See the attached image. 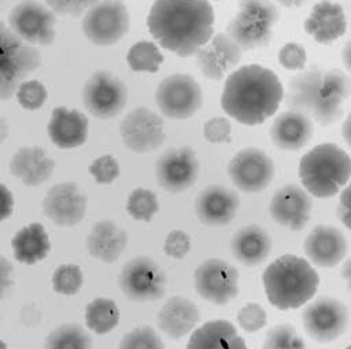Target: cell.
Returning <instances> with one entry per match:
<instances>
[{
    "label": "cell",
    "instance_id": "obj_1",
    "mask_svg": "<svg viewBox=\"0 0 351 349\" xmlns=\"http://www.w3.org/2000/svg\"><path fill=\"white\" fill-rule=\"evenodd\" d=\"M214 21L208 0H154L147 29L160 48L191 57L213 37Z\"/></svg>",
    "mask_w": 351,
    "mask_h": 349
},
{
    "label": "cell",
    "instance_id": "obj_2",
    "mask_svg": "<svg viewBox=\"0 0 351 349\" xmlns=\"http://www.w3.org/2000/svg\"><path fill=\"white\" fill-rule=\"evenodd\" d=\"M284 100V86L277 74L261 64L240 66L226 78L221 108L233 120L256 126L271 118Z\"/></svg>",
    "mask_w": 351,
    "mask_h": 349
},
{
    "label": "cell",
    "instance_id": "obj_3",
    "mask_svg": "<svg viewBox=\"0 0 351 349\" xmlns=\"http://www.w3.org/2000/svg\"><path fill=\"white\" fill-rule=\"evenodd\" d=\"M350 96L351 77L346 71L314 64L288 81L282 101L288 109L300 111L321 126H330L343 118Z\"/></svg>",
    "mask_w": 351,
    "mask_h": 349
},
{
    "label": "cell",
    "instance_id": "obj_4",
    "mask_svg": "<svg viewBox=\"0 0 351 349\" xmlns=\"http://www.w3.org/2000/svg\"><path fill=\"white\" fill-rule=\"evenodd\" d=\"M267 301L280 311L298 309L314 298L319 275L311 263L296 255H281L262 274Z\"/></svg>",
    "mask_w": 351,
    "mask_h": 349
},
{
    "label": "cell",
    "instance_id": "obj_5",
    "mask_svg": "<svg viewBox=\"0 0 351 349\" xmlns=\"http://www.w3.org/2000/svg\"><path fill=\"white\" fill-rule=\"evenodd\" d=\"M300 185L317 198H329L351 179V157L333 142H322L300 157L298 166Z\"/></svg>",
    "mask_w": 351,
    "mask_h": 349
},
{
    "label": "cell",
    "instance_id": "obj_6",
    "mask_svg": "<svg viewBox=\"0 0 351 349\" xmlns=\"http://www.w3.org/2000/svg\"><path fill=\"white\" fill-rule=\"evenodd\" d=\"M280 19V10L273 0H239L237 11L229 19L225 33L244 51L267 47L273 29Z\"/></svg>",
    "mask_w": 351,
    "mask_h": 349
},
{
    "label": "cell",
    "instance_id": "obj_7",
    "mask_svg": "<svg viewBox=\"0 0 351 349\" xmlns=\"http://www.w3.org/2000/svg\"><path fill=\"white\" fill-rule=\"evenodd\" d=\"M41 66L37 47L27 44L0 19V101H8L21 82Z\"/></svg>",
    "mask_w": 351,
    "mask_h": 349
},
{
    "label": "cell",
    "instance_id": "obj_8",
    "mask_svg": "<svg viewBox=\"0 0 351 349\" xmlns=\"http://www.w3.org/2000/svg\"><path fill=\"white\" fill-rule=\"evenodd\" d=\"M130 27V15L122 0H100L84 15L81 29L96 47H111L121 41Z\"/></svg>",
    "mask_w": 351,
    "mask_h": 349
},
{
    "label": "cell",
    "instance_id": "obj_9",
    "mask_svg": "<svg viewBox=\"0 0 351 349\" xmlns=\"http://www.w3.org/2000/svg\"><path fill=\"white\" fill-rule=\"evenodd\" d=\"M118 285L122 293L136 302L160 300L167 289L165 270L148 256H136L122 267Z\"/></svg>",
    "mask_w": 351,
    "mask_h": 349
},
{
    "label": "cell",
    "instance_id": "obj_10",
    "mask_svg": "<svg viewBox=\"0 0 351 349\" xmlns=\"http://www.w3.org/2000/svg\"><path fill=\"white\" fill-rule=\"evenodd\" d=\"M56 14L38 0H21L10 11L7 25L23 41L49 47L56 38Z\"/></svg>",
    "mask_w": 351,
    "mask_h": 349
},
{
    "label": "cell",
    "instance_id": "obj_11",
    "mask_svg": "<svg viewBox=\"0 0 351 349\" xmlns=\"http://www.w3.org/2000/svg\"><path fill=\"white\" fill-rule=\"evenodd\" d=\"M155 101L160 114L170 119H188L203 104V90L189 74L174 73L165 77L155 90Z\"/></svg>",
    "mask_w": 351,
    "mask_h": 349
},
{
    "label": "cell",
    "instance_id": "obj_12",
    "mask_svg": "<svg viewBox=\"0 0 351 349\" xmlns=\"http://www.w3.org/2000/svg\"><path fill=\"white\" fill-rule=\"evenodd\" d=\"M348 320L347 307L330 296L310 300L302 311L303 328L318 344H329L341 337L347 331Z\"/></svg>",
    "mask_w": 351,
    "mask_h": 349
},
{
    "label": "cell",
    "instance_id": "obj_13",
    "mask_svg": "<svg viewBox=\"0 0 351 349\" xmlns=\"http://www.w3.org/2000/svg\"><path fill=\"white\" fill-rule=\"evenodd\" d=\"M82 103L92 116L97 119H111L125 109L128 88L114 73L96 70L84 83Z\"/></svg>",
    "mask_w": 351,
    "mask_h": 349
},
{
    "label": "cell",
    "instance_id": "obj_14",
    "mask_svg": "<svg viewBox=\"0 0 351 349\" xmlns=\"http://www.w3.org/2000/svg\"><path fill=\"white\" fill-rule=\"evenodd\" d=\"M193 287L203 300L226 305L239 296V270L223 259H206L193 271Z\"/></svg>",
    "mask_w": 351,
    "mask_h": 349
},
{
    "label": "cell",
    "instance_id": "obj_15",
    "mask_svg": "<svg viewBox=\"0 0 351 349\" xmlns=\"http://www.w3.org/2000/svg\"><path fill=\"white\" fill-rule=\"evenodd\" d=\"M226 172L239 190L261 193L274 179L276 166L265 151L256 146H247L230 159Z\"/></svg>",
    "mask_w": 351,
    "mask_h": 349
},
{
    "label": "cell",
    "instance_id": "obj_16",
    "mask_svg": "<svg viewBox=\"0 0 351 349\" xmlns=\"http://www.w3.org/2000/svg\"><path fill=\"white\" fill-rule=\"evenodd\" d=\"M200 174V163L195 151L188 146L166 149L156 160L158 185L169 193H182L192 188Z\"/></svg>",
    "mask_w": 351,
    "mask_h": 349
},
{
    "label": "cell",
    "instance_id": "obj_17",
    "mask_svg": "<svg viewBox=\"0 0 351 349\" xmlns=\"http://www.w3.org/2000/svg\"><path fill=\"white\" fill-rule=\"evenodd\" d=\"M119 135L125 146L134 153L156 151L166 138L163 118L148 107H136L121 120Z\"/></svg>",
    "mask_w": 351,
    "mask_h": 349
},
{
    "label": "cell",
    "instance_id": "obj_18",
    "mask_svg": "<svg viewBox=\"0 0 351 349\" xmlns=\"http://www.w3.org/2000/svg\"><path fill=\"white\" fill-rule=\"evenodd\" d=\"M244 51L225 31L214 33L213 37L197 49L195 64L200 73L211 81H221L237 68Z\"/></svg>",
    "mask_w": 351,
    "mask_h": 349
},
{
    "label": "cell",
    "instance_id": "obj_19",
    "mask_svg": "<svg viewBox=\"0 0 351 349\" xmlns=\"http://www.w3.org/2000/svg\"><path fill=\"white\" fill-rule=\"evenodd\" d=\"M311 197L302 185L285 183L271 196L269 214L277 224L291 231H302L311 218Z\"/></svg>",
    "mask_w": 351,
    "mask_h": 349
},
{
    "label": "cell",
    "instance_id": "obj_20",
    "mask_svg": "<svg viewBox=\"0 0 351 349\" xmlns=\"http://www.w3.org/2000/svg\"><path fill=\"white\" fill-rule=\"evenodd\" d=\"M41 209L56 226L71 227L85 218L86 196L75 182H59L47 190Z\"/></svg>",
    "mask_w": 351,
    "mask_h": 349
},
{
    "label": "cell",
    "instance_id": "obj_21",
    "mask_svg": "<svg viewBox=\"0 0 351 349\" xmlns=\"http://www.w3.org/2000/svg\"><path fill=\"white\" fill-rule=\"evenodd\" d=\"M193 208L202 224L223 227L236 218L240 208V198L233 189L221 183H211L196 196Z\"/></svg>",
    "mask_w": 351,
    "mask_h": 349
},
{
    "label": "cell",
    "instance_id": "obj_22",
    "mask_svg": "<svg viewBox=\"0 0 351 349\" xmlns=\"http://www.w3.org/2000/svg\"><path fill=\"white\" fill-rule=\"evenodd\" d=\"M303 252L310 263L321 268H333L348 252L344 233L332 224H317L303 241Z\"/></svg>",
    "mask_w": 351,
    "mask_h": 349
},
{
    "label": "cell",
    "instance_id": "obj_23",
    "mask_svg": "<svg viewBox=\"0 0 351 349\" xmlns=\"http://www.w3.org/2000/svg\"><path fill=\"white\" fill-rule=\"evenodd\" d=\"M269 135L273 145L281 151H300L314 135V122L300 111L287 109L274 118Z\"/></svg>",
    "mask_w": 351,
    "mask_h": 349
},
{
    "label": "cell",
    "instance_id": "obj_24",
    "mask_svg": "<svg viewBox=\"0 0 351 349\" xmlns=\"http://www.w3.org/2000/svg\"><path fill=\"white\" fill-rule=\"evenodd\" d=\"M47 133L51 142L59 149H75L88 140L89 120L81 111L59 105L51 112Z\"/></svg>",
    "mask_w": 351,
    "mask_h": 349
},
{
    "label": "cell",
    "instance_id": "obj_25",
    "mask_svg": "<svg viewBox=\"0 0 351 349\" xmlns=\"http://www.w3.org/2000/svg\"><path fill=\"white\" fill-rule=\"evenodd\" d=\"M304 31L318 44H330L347 31L344 8L335 1L321 0L313 5L303 22Z\"/></svg>",
    "mask_w": 351,
    "mask_h": 349
},
{
    "label": "cell",
    "instance_id": "obj_26",
    "mask_svg": "<svg viewBox=\"0 0 351 349\" xmlns=\"http://www.w3.org/2000/svg\"><path fill=\"white\" fill-rule=\"evenodd\" d=\"M158 326L170 339L178 341L191 334L200 322V309L184 296L169 297L158 312Z\"/></svg>",
    "mask_w": 351,
    "mask_h": 349
},
{
    "label": "cell",
    "instance_id": "obj_27",
    "mask_svg": "<svg viewBox=\"0 0 351 349\" xmlns=\"http://www.w3.org/2000/svg\"><path fill=\"white\" fill-rule=\"evenodd\" d=\"M55 167V160L51 159L47 151L38 145L19 148L8 163V171L11 175L32 188L47 182L52 177Z\"/></svg>",
    "mask_w": 351,
    "mask_h": 349
},
{
    "label": "cell",
    "instance_id": "obj_28",
    "mask_svg": "<svg viewBox=\"0 0 351 349\" xmlns=\"http://www.w3.org/2000/svg\"><path fill=\"white\" fill-rule=\"evenodd\" d=\"M233 257L247 267H256L267 260L273 241L270 234L259 224H245L234 231L230 238Z\"/></svg>",
    "mask_w": 351,
    "mask_h": 349
},
{
    "label": "cell",
    "instance_id": "obj_29",
    "mask_svg": "<svg viewBox=\"0 0 351 349\" xmlns=\"http://www.w3.org/2000/svg\"><path fill=\"white\" fill-rule=\"evenodd\" d=\"M128 245V233L111 219L97 220L85 240L88 253L103 263H115Z\"/></svg>",
    "mask_w": 351,
    "mask_h": 349
},
{
    "label": "cell",
    "instance_id": "obj_30",
    "mask_svg": "<svg viewBox=\"0 0 351 349\" xmlns=\"http://www.w3.org/2000/svg\"><path fill=\"white\" fill-rule=\"evenodd\" d=\"M185 349H247V345L233 323L215 319L196 327L191 333Z\"/></svg>",
    "mask_w": 351,
    "mask_h": 349
},
{
    "label": "cell",
    "instance_id": "obj_31",
    "mask_svg": "<svg viewBox=\"0 0 351 349\" xmlns=\"http://www.w3.org/2000/svg\"><path fill=\"white\" fill-rule=\"evenodd\" d=\"M12 253L16 261L33 266L43 261L51 252V240L45 227L33 222L21 227L11 240Z\"/></svg>",
    "mask_w": 351,
    "mask_h": 349
},
{
    "label": "cell",
    "instance_id": "obj_32",
    "mask_svg": "<svg viewBox=\"0 0 351 349\" xmlns=\"http://www.w3.org/2000/svg\"><path fill=\"white\" fill-rule=\"evenodd\" d=\"M85 324L95 334L103 335L112 331L119 320L121 311L112 298L97 297L85 305Z\"/></svg>",
    "mask_w": 351,
    "mask_h": 349
},
{
    "label": "cell",
    "instance_id": "obj_33",
    "mask_svg": "<svg viewBox=\"0 0 351 349\" xmlns=\"http://www.w3.org/2000/svg\"><path fill=\"white\" fill-rule=\"evenodd\" d=\"M44 349H93V342L81 324L63 323L48 333Z\"/></svg>",
    "mask_w": 351,
    "mask_h": 349
},
{
    "label": "cell",
    "instance_id": "obj_34",
    "mask_svg": "<svg viewBox=\"0 0 351 349\" xmlns=\"http://www.w3.org/2000/svg\"><path fill=\"white\" fill-rule=\"evenodd\" d=\"M126 62L132 71L155 74L163 63V55L155 41L140 40L128 49Z\"/></svg>",
    "mask_w": 351,
    "mask_h": 349
},
{
    "label": "cell",
    "instance_id": "obj_35",
    "mask_svg": "<svg viewBox=\"0 0 351 349\" xmlns=\"http://www.w3.org/2000/svg\"><path fill=\"white\" fill-rule=\"evenodd\" d=\"M126 211L134 220L151 222L159 212L158 197L151 189L136 188L128 196Z\"/></svg>",
    "mask_w": 351,
    "mask_h": 349
},
{
    "label": "cell",
    "instance_id": "obj_36",
    "mask_svg": "<svg viewBox=\"0 0 351 349\" xmlns=\"http://www.w3.org/2000/svg\"><path fill=\"white\" fill-rule=\"evenodd\" d=\"M262 349H307V345L292 324L280 323L267 330Z\"/></svg>",
    "mask_w": 351,
    "mask_h": 349
},
{
    "label": "cell",
    "instance_id": "obj_37",
    "mask_svg": "<svg viewBox=\"0 0 351 349\" xmlns=\"http://www.w3.org/2000/svg\"><path fill=\"white\" fill-rule=\"evenodd\" d=\"M51 282L55 293L75 296L84 285V272L78 264L64 263L55 268Z\"/></svg>",
    "mask_w": 351,
    "mask_h": 349
},
{
    "label": "cell",
    "instance_id": "obj_38",
    "mask_svg": "<svg viewBox=\"0 0 351 349\" xmlns=\"http://www.w3.org/2000/svg\"><path fill=\"white\" fill-rule=\"evenodd\" d=\"M118 349H166V346L155 328L138 326L122 337Z\"/></svg>",
    "mask_w": 351,
    "mask_h": 349
},
{
    "label": "cell",
    "instance_id": "obj_39",
    "mask_svg": "<svg viewBox=\"0 0 351 349\" xmlns=\"http://www.w3.org/2000/svg\"><path fill=\"white\" fill-rule=\"evenodd\" d=\"M15 99L23 109L37 111L47 103L48 90L41 81L26 79L19 83L15 92Z\"/></svg>",
    "mask_w": 351,
    "mask_h": 349
},
{
    "label": "cell",
    "instance_id": "obj_40",
    "mask_svg": "<svg viewBox=\"0 0 351 349\" xmlns=\"http://www.w3.org/2000/svg\"><path fill=\"white\" fill-rule=\"evenodd\" d=\"M236 319H237V324L243 331L254 334L261 331L266 326L267 313L261 304L250 301V302H245L237 311Z\"/></svg>",
    "mask_w": 351,
    "mask_h": 349
},
{
    "label": "cell",
    "instance_id": "obj_41",
    "mask_svg": "<svg viewBox=\"0 0 351 349\" xmlns=\"http://www.w3.org/2000/svg\"><path fill=\"white\" fill-rule=\"evenodd\" d=\"M89 174L99 185H110L115 182L121 174L119 163L112 155H101L89 166Z\"/></svg>",
    "mask_w": 351,
    "mask_h": 349
},
{
    "label": "cell",
    "instance_id": "obj_42",
    "mask_svg": "<svg viewBox=\"0 0 351 349\" xmlns=\"http://www.w3.org/2000/svg\"><path fill=\"white\" fill-rule=\"evenodd\" d=\"M278 63L282 68L289 71H302L306 68L307 52L299 42H287L278 51Z\"/></svg>",
    "mask_w": 351,
    "mask_h": 349
},
{
    "label": "cell",
    "instance_id": "obj_43",
    "mask_svg": "<svg viewBox=\"0 0 351 349\" xmlns=\"http://www.w3.org/2000/svg\"><path fill=\"white\" fill-rule=\"evenodd\" d=\"M232 123L225 116H213L203 125V137L210 144H226L232 138Z\"/></svg>",
    "mask_w": 351,
    "mask_h": 349
},
{
    "label": "cell",
    "instance_id": "obj_44",
    "mask_svg": "<svg viewBox=\"0 0 351 349\" xmlns=\"http://www.w3.org/2000/svg\"><path fill=\"white\" fill-rule=\"evenodd\" d=\"M191 237L184 230H171L163 242V252L174 260L184 259L191 250Z\"/></svg>",
    "mask_w": 351,
    "mask_h": 349
},
{
    "label": "cell",
    "instance_id": "obj_45",
    "mask_svg": "<svg viewBox=\"0 0 351 349\" xmlns=\"http://www.w3.org/2000/svg\"><path fill=\"white\" fill-rule=\"evenodd\" d=\"M100 0H44V3L56 14L63 16H81Z\"/></svg>",
    "mask_w": 351,
    "mask_h": 349
},
{
    "label": "cell",
    "instance_id": "obj_46",
    "mask_svg": "<svg viewBox=\"0 0 351 349\" xmlns=\"http://www.w3.org/2000/svg\"><path fill=\"white\" fill-rule=\"evenodd\" d=\"M336 215L339 220L343 223V226L351 230V179L340 190L336 205Z\"/></svg>",
    "mask_w": 351,
    "mask_h": 349
},
{
    "label": "cell",
    "instance_id": "obj_47",
    "mask_svg": "<svg viewBox=\"0 0 351 349\" xmlns=\"http://www.w3.org/2000/svg\"><path fill=\"white\" fill-rule=\"evenodd\" d=\"M14 264L3 255H0V298L8 296L15 283Z\"/></svg>",
    "mask_w": 351,
    "mask_h": 349
},
{
    "label": "cell",
    "instance_id": "obj_48",
    "mask_svg": "<svg viewBox=\"0 0 351 349\" xmlns=\"http://www.w3.org/2000/svg\"><path fill=\"white\" fill-rule=\"evenodd\" d=\"M15 200L12 192L4 183H0V223L12 215Z\"/></svg>",
    "mask_w": 351,
    "mask_h": 349
},
{
    "label": "cell",
    "instance_id": "obj_49",
    "mask_svg": "<svg viewBox=\"0 0 351 349\" xmlns=\"http://www.w3.org/2000/svg\"><path fill=\"white\" fill-rule=\"evenodd\" d=\"M341 135L344 142L351 148V112L346 116L343 125H341Z\"/></svg>",
    "mask_w": 351,
    "mask_h": 349
},
{
    "label": "cell",
    "instance_id": "obj_50",
    "mask_svg": "<svg viewBox=\"0 0 351 349\" xmlns=\"http://www.w3.org/2000/svg\"><path fill=\"white\" fill-rule=\"evenodd\" d=\"M341 60H343V64H344L346 70L351 74V38L343 47Z\"/></svg>",
    "mask_w": 351,
    "mask_h": 349
},
{
    "label": "cell",
    "instance_id": "obj_51",
    "mask_svg": "<svg viewBox=\"0 0 351 349\" xmlns=\"http://www.w3.org/2000/svg\"><path fill=\"white\" fill-rule=\"evenodd\" d=\"M341 278L344 279L347 289L351 292V257H348L341 266Z\"/></svg>",
    "mask_w": 351,
    "mask_h": 349
},
{
    "label": "cell",
    "instance_id": "obj_52",
    "mask_svg": "<svg viewBox=\"0 0 351 349\" xmlns=\"http://www.w3.org/2000/svg\"><path fill=\"white\" fill-rule=\"evenodd\" d=\"M10 134V123L7 118L0 115V144H3Z\"/></svg>",
    "mask_w": 351,
    "mask_h": 349
},
{
    "label": "cell",
    "instance_id": "obj_53",
    "mask_svg": "<svg viewBox=\"0 0 351 349\" xmlns=\"http://www.w3.org/2000/svg\"><path fill=\"white\" fill-rule=\"evenodd\" d=\"M273 1L282 7H287V8H295V7L303 5L307 0H273Z\"/></svg>",
    "mask_w": 351,
    "mask_h": 349
},
{
    "label": "cell",
    "instance_id": "obj_54",
    "mask_svg": "<svg viewBox=\"0 0 351 349\" xmlns=\"http://www.w3.org/2000/svg\"><path fill=\"white\" fill-rule=\"evenodd\" d=\"M0 349H8L7 344H5L3 339H0Z\"/></svg>",
    "mask_w": 351,
    "mask_h": 349
},
{
    "label": "cell",
    "instance_id": "obj_55",
    "mask_svg": "<svg viewBox=\"0 0 351 349\" xmlns=\"http://www.w3.org/2000/svg\"><path fill=\"white\" fill-rule=\"evenodd\" d=\"M8 1H12V0H0V4H5V3H8Z\"/></svg>",
    "mask_w": 351,
    "mask_h": 349
},
{
    "label": "cell",
    "instance_id": "obj_56",
    "mask_svg": "<svg viewBox=\"0 0 351 349\" xmlns=\"http://www.w3.org/2000/svg\"><path fill=\"white\" fill-rule=\"evenodd\" d=\"M346 349H351V344H350V345H347V346H346Z\"/></svg>",
    "mask_w": 351,
    "mask_h": 349
},
{
    "label": "cell",
    "instance_id": "obj_57",
    "mask_svg": "<svg viewBox=\"0 0 351 349\" xmlns=\"http://www.w3.org/2000/svg\"><path fill=\"white\" fill-rule=\"evenodd\" d=\"M217 1H219V0H217Z\"/></svg>",
    "mask_w": 351,
    "mask_h": 349
}]
</instances>
